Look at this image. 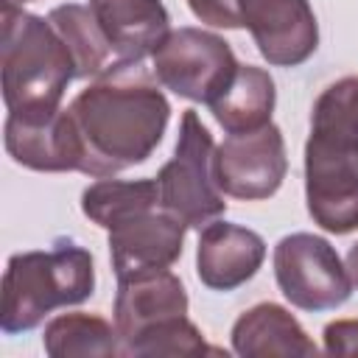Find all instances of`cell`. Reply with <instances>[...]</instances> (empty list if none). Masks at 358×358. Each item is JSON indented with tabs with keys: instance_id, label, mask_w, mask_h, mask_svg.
Masks as SVG:
<instances>
[{
	"instance_id": "obj_22",
	"label": "cell",
	"mask_w": 358,
	"mask_h": 358,
	"mask_svg": "<svg viewBox=\"0 0 358 358\" xmlns=\"http://www.w3.org/2000/svg\"><path fill=\"white\" fill-rule=\"evenodd\" d=\"M190 11L215 28H243L241 20V0H187Z\"/></svg>"
},
{
	"instance_id": "obj_21",
	"label": "cell",
	"mask_w": 358,
	"mask_h": 358,
	"mask_svg": "<svg viewBox=\"0 0 358 358\" xmlns=\"http://www.w3.org/2000/svg\"><path fill=\"white\" fill-rule=\"evenodd\" d=\"M123 352L126 355H204L210 352V347L204 344L199 327L187 316H179L145 330L140 338L126 344Z\"/></svg>"
},
{
	"instance_id": "obj_11",
	"label": "cell",
	"mask_w": 358,
	"mask_h": 358,
	"mask_svg": "<svg viewBox=\"0 0 358 358\" xmlns=\"http://www.w3.org/2000/svg\"><path fill=\"white\" fill-rule=\"evenodd\" d=\"M185 224L165 213L145 210L137 213L117 227L109 229V257L117 277L148 271V268H168L182 255Z\"/></svg>"
},
{
	"instance_id": "obj_20",
	"label": "cell",
	"mask_w": 358,
	"mask_h": 358,
	"mask_svg": "<svg viewBox=\"0 0 358 358\" xmlns=\"http://www.w3.org/2000/svg\"><path fill=\"white\" fill-rule=\"evenodd\" d=\"M310 134L358 148V76L330 84L313 103Z\"/></svg>"
},
{
	"instance_id": "obj_13",
	"label": "cell",
	"mask_w": 358,
	"mask_h": 358,
	"mask_svg": "<svg viewBox=\"0 0 358 358\" xmlns=\"http://www.w3.org/2000/svg\"><path fill=\"white\" fill-rule=\"evenodd\" d=\"M266 243L255 229L213 221L199 235L196 274L213 291H235L249 282L263 266Z\"/></svg>"
},
{
	"instance_id": "obj_12",
	"label": "cell",
	"mask_w": 358,
	"mask_h": 358,
	"mask_svg": "<svg viewBox=\"0 0 358 358\" xmlns=\"http://www.w3.org/2000/svg\"><path fill=\"white\" fill-rule=\"evenodd\" d=\"M6 151L17 165L31 171H81L84 145L76 131L70 112H56L50 117L28 120L6 117Z\"/></svg>"
},
{
	"instance_id": "obj_23",
	"label": "cell",
	"mask_w": 358,
	"mask_h": 358,
	"mask_svg": "<svg viewBox=\"0 0 358 358\" xmlns=\"http://www.w3.org/2000/svg\"><path fill=\"white\" fill-rule=\"evenodd\" d=\"M324 352L358 358V319H338L324 327Z\"/></svg>"
},
{
	"instance_id": "obj_9",
	"label": "cell",
	"mask_w": 358,
	"mask_h": 358,
	"mask_svg": "<svg viewBox=\"0 0 358 358\" xmlns=\"http://www.w3.org/2000/svg\"><path fill=\"white\" fill-rule=\"evenodd\" d=\"M241 20L260 56L274 67H296L319 45V25L308 0H241Z\"/></svg>"
},
{
	"instance_id": "obj_7",
	"label": "cell",
	"mask_w": 358,
	"mask_h": 358,
	"mask_svg": "<svg viewBox=\"0 0 358 358\" xmlns=\"http://www.w3.org/2000/svg\"><path fill=\"white\" fill-rule=\"evenodd\" d=\"M305 199L322 229L333 235L358 229V148L310 134L305 143Z\"/></svg>"
},
{
	"instance_id": "obj_19",
	"label": "cell",
	"mask_w": 358,
	"mask_h": 358,
	"mask_svg": "<svg viewBox=\"0 0 358 358\" xmlns=\"http://www.w3.org/2000/svg\"><path fill=\"white\" fill-rule=\"evenodd\" d=\"M159 204V187L157 179H137V182H117V179H101L90 185L81 196V210L90 221L98 227H117L120 221L154 210Z\"/></svg>"
},
{
	"instance_id": "obj_2",
	"label": "cell",
	"mask_w": 358,
	"mask_h": 358,
	"mask_svg": "<svg viewBox=\"0 0 358 358\" xmlns=\"http://www.w3.org/2000/svg\"><path fill=\"white\" fill-rule=\"evenodd\" d=\"M3 103L8 115L39 120L59 112L76 62L50 25L36 14L3 0Z\"/></svg>"
},
{
	"instance_id": "obj_8",
	"label": "cell",
	"mask_w": 358,
	"mask_h": 358,
	"mask_svg": "<svg viewBox=\"0 0 358 358\" xmlns=\"http://www.w3.org/2000/svg\"><path fill=\"white\" fill-rule=\"evenodd\" d=\"M288 171L285 140L274 123L255 131L229 134L213 157V176L218 187L243 201L268 199L280 190Z\"/></svg>"
},
{
	"instance_id": "obj_3",
	"label": "cell",
	"mask_w": 358,
	"mask_h": 358,
	"mask_svg": "<svg viewBox=\"0 0 358 358\" xmlns=\"http://www.w3.org/2000/svg\"><path fill=\"white\" fill-rule=\"evenodd\" d=\"M95 288L92 255L73 243L56 241L48 252H20L3 274V333L34 330L53 308L78 305Z\"/></svg>"
},
{
	"instance_id": "obj_15",
	"label": "cell",
	"mask_w": 358,
	"mask_h": 358,
	"mask_svg": "<svg viewBox=\"0 0 358 358\" xmlns=\"http://www.w3.org/2000/svg\"><path fill=\"white\" fill-rule=\"evenodd\" d=\"M232 350L243 358L316 355V344L308 338L302 324L274 302H260L241 313L232 327Z\"/></svg>"
},
{
	"instance_id": "obj_5",
	"label": "cell",
	"mask_w": 358,
	"mask_h": 358,
	"mask_svg": "<svg viewBox=\"0 0 358 358\" xmlns=\"http://www.w3.org/2000/svg\"><path fill=\"white\" fill-rule=\"evenodd\" d=\"M154 76L179 98L213 103L235 78L238 62L221 36L201 28H176L151 53Z\"/></svg>"
},
{
	"instance_id": "obj_24",
	"label": "cell",
	"mask_w": 358,
	"mask_h": 358,
	"mask_svg": "<svg viewBox=\"0 0 358 358\" xmlns=\"http://www.w3.org/2000/svg\"><path fill=\"white\" fill-rule=\"evenodd\" d=\"M347 271H350L352 285L358 288V243H352L350 252H347Z\"/></svg>"
},
{
	"instance_id": "obj_25",
	"label": "cell",
	"mask_w": 358,
	"mask_h": 358,
	"mask_svg": "<svg viewBox=\"0 0 358 358\" xmlns=\"http://www.w3.org/2000/svg\"><path fill=\"white\" fill-rule=\"evenodd\" d=\"M8 3H28V0H8Z\"/></svg>"
},
{
	"instance_id": "obj_6",
	"label": "cell",
	"mask_w": 358,
	"mask_h": 358,
	"mask_svg": "<svg viewBox=\"0 0 358 358\" xmlns=\"http://www.w3.org/2000/svg\"><path fill=\"white\" fill-rule=\"evenodd\" d=\"M274 277L282 296L299 310H333L352 294L338 252L319 235L294 232L274 246Z\"/></svg>"
},
{
	"instance_id": "obj_14",
	"label": "cell",
	"mask_w": 358,
	"mask_h": 358,
	"mask_svg": "<svg viewBox=\"0 0 358 358\" xmlns=\"http://www.w3.org/2000/svg\"><path fill=\"white\" fill-rule=\"evenodd\" d=\"M115 62H143L171 34L162 0H90Z\"/></svg>"
},
{
	"instance_id": "obj_4",
	"label": "cell",
	"mask_w": 358,
	"mask_h": 358,
	"mask_svg": "<svg viewBox=\"0 0 358 358\" xmlns=\"http://www.w3.org/2000/svg\"><path fill=\"white\" fill-rule=\"evenodd\" d=\"M215 143L193 109L182 115L173 157L159 168V207L190 229L218 221L227 210L221 187L213 176Z\"/></svg>"
},
{
	"instance_id": "obj_18",
	"label": "cell",
	"mask_w": 358,
	"mask_h": 358,
	"mask_svg": "<svg viewBox=\"0 0 358 358\" xmlns=\"http://www.w3.org/2000/svg\"><path fill=\"white\" fill-rule=\"evenodd\" d=\"M117 327L92 313H62L56 316L42 336L45 352L50 358H73V355H117L123 347L117 344Z\"/></svg>"
},
{
	"instance_id": "obj_1",
	"label": "cell",
	"mask_w": 358,
	"mask_h": 358,
	"mask_svg": "<svg viewBox=\"0 0 358 358\" xmlns=\"http://www.w3.org/2000/svg\"><path fill=\"white\" fill-rule=\"evenodd\" d=\"M143 62H115L70 103L84 145L81 173L106 179L140 165L159 145L171 106Z\"/></svg>"
},
{
	"instance_id": "obj_17",
	"label": "cell",
	"mask_w": 358,
	"mask_h": 358,
	"mask_svg": "<svg viewBox=\"0 0 358 358\" xmlns=\"http://www.w3.org/2000/svg\"><path fill=\"white\" fill-rule=\"evenodd\" d=\"M50 25L59 31V36L64 39L73 62H76V78H90V76H101L106 67H112V48L109 39L103 36L92 8L78 6V3H67V6H56L48 14Z\"/></svg>"
},
{
	"instance_id": "obj_16",
	"label": "cell",
	"mask_w": 358,
	"mask_h": 358,
	"mask_svg": "<svg viewBox=\"0 0 358 358\" xmlns=\"http://www.w3.org/2000/svg\"><path fill=\"white\" fill-rule=\"evenodd\" d=\"M274 81L266 70L255 64H238L235 78L229 87L210 103L213 117L221 123L224 131H255L266 123H271L274 112Z\"/></svg>"
},
{
	"instance_id": "obj_10",
	"label": "cell",
	"mask_w": 358,
	"mask_h": 358,
	"mask_svg": "<svg viewBox=\"0 0 358 358\" xmlns=\"http://www.w3.org/2000/svg\"><path fill=\"white\" fill-rule=\"evenodd\" d=\"M179 316H187V294L182 280L168 268H148L117 277L115 327L123 347L140 338L145 330Z\"/></svg>"
}]
</instances>
